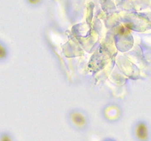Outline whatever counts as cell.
Wrapping results in <instances>:
<instances>
[{"instance_id":"obj_1","label":"cell","mask_w":151,"mask_h":141,"mask_svg":"<svg viewBox=\"0 0 151 141\" xmlns=\"http://www.w3.org/2000/svg\"><path fill=\"white\" fill-rule=\"evenodd\" d=\"M136 136L141 140H147L148 138V128L144 123L141 122L137 125L135 130Z\"/></svg>"},{"instance_id":"obj_2","label":"cell","mask_w":151,"mask_h":141,"mask_svg":"<svg viewBox=\"0 0 151 141\" xmlns=\"http://www.w3.org/2000/svg\"><path fill=\"white\" fill-rule=\"evenodd\" d=\"M71 120L77 127H83L86 124V119L80 112H73L71 114Z\"/></svg>"},{"instance_id":"obj_3","label":"cell","mask_w":151,"mask_h":141,"mask_svg":"<svg viewBox=\"0 0 151 141\" xmlns=\"http://www.w3.org/2000/svg\"><path fill=\"white\" fill-rule=\"evenodd\" d=\"M9 55V52L5 45L0 41V61H2L7 58Z\"/></svg>"},{"instance_id":"obj_4","label":"cell","mask_w":151,"mask_h":141,"mask_svg":"<svg viewBox=\"0 0 151 141\" xmlns=\"http://www.w3.org/2000/svg\"><path fill=\"white\" fill-rule=\"evenodd\" d=\"M0 141H12V140L9 135H7V134H4L3 136L1 137Z\"/></svg>"},{"instance_id":"obj_5","label":"cell","mask_w":151,"mask_h":141,"mask_svg":"<svg viewBox=\"0 0 151 141\" xmlns=\"http://www.w3.org/2000/svg\"><path fill=\"white\" fill-rule=\"evenodd\" d=\"M40 1H41V0H28V2H29L30 4H33V5L38 4Z\"/></svg>"},{"instance_id":"obj_6","label":"cell","mask_w":151,"mask_h":141,"mask_svg":"<svg viewBox=\"0 0 151 141\" xmlns=\"http://www.w3.org/2000/svg\"><path fill=\"white\" fill-rule=\"evenodd\" d=\"M109 141H111V140H109Z\"/></svg>"}]
</instances>
